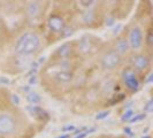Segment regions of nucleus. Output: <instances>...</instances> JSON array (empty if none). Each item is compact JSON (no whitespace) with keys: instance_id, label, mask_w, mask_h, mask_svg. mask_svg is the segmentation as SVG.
I'll return each mask as SVG.
<instances>
[{"instance_id":"b1692460","label":"nucleus","mask_w":153,"mask_h":138,"mask_svg":"<svg viewBox=\"0 0 153 138\" xmlns=\"http://www.w3.org/2000/svg\"><path fill=\"white\" fill-rule=\"evenodd\" d=\"M29 82H30V84L35 83V82H36V76H32V77H31V79L29 81Z\"/></svg>"},{"instance_id":"a878e982","label":"nucleus","mask_w":153,"mask_h":138,"mask_svg":"<svg viewBox=\"0 0 153 138\" xmlns=\"http://www.w3.org/2000/svg\"><path fill=\"white\" fill-rule=\"evenodd\" d=\"M0 35H1V23H0Z\"/></svg>"},{"instance_id":"0eeeda50","label":"nucleus","mask_w":153,"mask_h":138,"mask_svg":"<svg viewBox=\"0 0 153 138\" xmlns=\"http://www.w3.org/2000/svg\"><path fill=\"white\" fill-rule=\"evenodd\" d=\"M42 10H43V4L39 1H30V2H28L27 7H25L27 16L31 20H36V19L40 17Z\"/></svg>"},{"instance_id":"a211bd4d","label":"nucleus","mask_w":153,"mask_h":138,"mask_svg":"<svg viewBox=\"0 0 153 138\" xmlns=\"http://www.w3.org/2000/svg\"><path fill=\"white\" fill-rule=\"evenodd\" d=\"M91 131L92 130H86V131H84V132H82V135H77L75 138H85L89 134H90V132H91Z\"/></svg>"},{"instance_id":"aec40b11","label":"nucleus","mask_w":153,"mask_h":138,"mask_svg":"<svg viewBox=\"0 0 153 138\" xmlns=\"http://www.w3.org/2000/svg\"><path fill=\"white\" fill-rule=\"evenodd\" d=\"M75 129V125L74 124H71V125H67V127H65V128H62V131H71Z\"/></svg>"},{"instance_id":"6ab92c4d","label":"nucleus","mask_w":153,"mask_h":138,"mask_svg":"<svg viewBox=\"0 0 153 138\" xmlns=\"http://www.w3.org/2000/svg\"><path fill=\"white\" fill-rule=\"evenodd\" d=\"M9 78H7V77H0V83L1 84H9Z\"/></svg>"},{"instance_id":"4be33fe9","label":"nucleus","mask_w":153,"mask_h":138,"mask_svg":"<svg viewBox=\"0 0 153 138\" xmlns=\"http://www.w3.org/2000/svg\"><path fill=\"white\" fill-rule=\"evenodd\" d=\"M145 111H147V112H151V111H152V100H150V101L147 102V105H146V107H145Z\"/></svg>"},{"instance_id":"20e7f679","label":"nucleus","mask_w":153,"mask_h":138,"mask_svg":"<svg viewBox=\"0 0 153 138\" xmlns=\"http://www.w3.org/2000/svg\"><path fill=\"white\" fill-rule=\"evenodd\" d=\"M128 43L129 47L131 50H138L143 45V31L139 27H134L129 31V36H128Z\"/></svg>"},{"instance_id":"4468645a","label":"nucleus","mask_w":153,"mask_h":138,"mask_svg":"<svg viewBox=\"0 0 153 138\" xmlns=\"http://www.w3.org/2000/svg\"><path fill=\"white\" fill-rule=\"evenodd\" d=\"M134 116H135V113H134L131 109H129V111H127V112L124 113V115L122 116V121H130Z\"/></svg>"},{"instance_id":"5701e85b","label":"nucleus","mask_w":153,"mask_h":138,"mask_svg":"<svg viewBox=\"0 0 153 138\" xmlns=\"http://www.w3.org/2000/svg\"><path fill=\"white\" fill-rule=\"evenodd\" d=\"M96 1H81V4H84L85 7H90L92 4H94Z\"/></svg>"},{"instance_id":"393cba45","label":"nucleus","mask_w":153,"mask_h":138,"mask_svg":"<svg viewBox=\"0 0 153 138\" xmlns=\"http://www.w3.org/2000/svg\"><path fill=\"white\" fill-rule=\"evenodd\" d=\"M59 138H68V135H65V136H62V137H59Z\"/></svg>"},{"instance_id":"1a4fd4ad","label":"nucleus","mask_w":153,"mask_h":138,"mask_svg":"<svg viewBox=\"0 0 153 138\" xmlns=\"http://www.w3.org/2000/svg\"><path fill=\"white\" fill-rule=\"evenodd\" d=\"M48 28L54 32H62L66 28L65 20L59 15H52L48 19Z\"/></svg>"},{"instance_id":"ddd939ff","label":"nucleus","mask_w":153,"mask_h":138,"mask_svg":"<svg viewBox=\"0 0 153 138\" xmlns=\"http://www.w3.org/2000/svg\"><path fill=\"white\" fill-rule=\"evenodd\" d=\"M27 100L35 106V105H37V104H39L42 101V98H40V96H39L38 93H36V92H29L27 94Z\"/></svg>"},{"instance_id":"f257e3e1","label":"nucleus","mask_w":153,"mask_h":138,"mask_svg":"<svg viewBox=\"0 0 153 138\" xmlns=\"http://www.w3.org/2000/svg\"><path fill=\"white\" fill-rule=\"evenodd\" d=\"M40 46V38L39 36L33 31H27L22 33L15 43L14 52L19 56H29L35 52Z\"/></svg>"},{"instance_id":"412c9836","label":"nucleus","mask_w":153,"mask_h":138,"mask_svg":"<svg viewBox=\"0 0 153 138\" xmlns=\"http://www.w3.org/2000/svg\"><path fill=\"white\" fill-rule=\"evenodd\" d=\"M12 99H13V102H14L15 105H19V104H20V98H19L16 94H13V96H12Z\"/></svg>"},{"instance_id":"7ed1b4c3","label":"nucleus","mask_w":153,"mask_h":138,"mask_svg":"<svg viewBox=\"0 0 153 138\" xmlns=\"http://www.w3.org/2000/svg\"><path fill=\"white\" fill-rule=\"evenodd\" d=\"M17 122L10 113H0V136H9L16 130Z\"/></svg>"},{"instance_id":"dca6fc26","label":"nucleus","mask_w":153,"mask_h":138,"mask_svg":"<svg viewBox=\"0 0 153 138\" xmlns=\"http://www.w3.org/2000/svg\"><path fill=\"white\" fill-rule=\"evenodd\" d=\"M93 20V12H88V13H85L84 14V21L86 23H90Z\"/></svg>"},{"instance_id":"423d86ee","label":"nucleus","mask_w":153,"mask_h":138,"mask_svg":"<svg viewBox=\"0 0 153 138\" xmlns=\"http://www.w3.org/2000/svg\"><path fill=\"white\" fill-rule=\"evenodd\" d=\"M131 63H132V67L138 70V71H143L146 70L150 66V59L146 56L145 54L143 53H137L135 55H132L131 58Z\"/></svg>"},{"instance_id":"6e6552de","label":"nucleus","mask_w":153,"mask_h":138,"mask_svg":"<svg viewBox=\"0 0 153 138\" xmlns=\"http://www.w3.org/2000/svg\"><path fill=\"white\" fill-rule=\"evenodd\" d=\"M73 78L74 75L68 68H61L54 75V81L58 82L59 84H68L73 81Z\"/></svg>"},{"instance_id":"39448f33","label":"nucleus","mask_w":153,"mask_h":138,"mask_svg":"<svg viewBox=\"0 0 153 138\" xmlns=\"http://www.w3.org/2000/svg\"><path fill=\"white\" fill-rule=\"evenodd\" d=\"M122 79L124 85L127 86L128 90H130L131 92H135L138 90L139 88V82L138 78L135 74V71L132 69H126L122 74Z\"/></svg>"},{"instance_id":"f03ea898","label":"nucleus","mask_w":153,"mask_h":138,"mask_svg":"<svg viewBox=\"0 0 153 138\" xmlns=\"http://www.w3.org/2000/svg\"><path fill=\"white\" fill-rule=\"evenodd\" d=\"M122 62V56L115 50H108L100 59V65L104 70H113L117 68Z\"/></svg>"},{"instance_id":"bb28decb","label":"nucleus","mask_w":153,"mask_h":138,"mask_svg":"<svg viewBox=\"0 0 153 138\" xmlns=\"http://www.w3.org/2000/svg\"><path fill=\"white\" fill-rule=\"evenodd\" d=\"M144 138H150V137H149V136H145V137H144Z\"/></svg>"},{"instance_id":"f8f14e48","label":"nucleus","mask_w":153,"mask_h":138,"mask_svg":"<svg viewBox=\"0 0 153 138\" xmlns=\"http://www.w3.org/2000/svg\"><path fill=\"white\" fill-rule=\"evenodd\" d=\"M91 46H92L91 39L89 38L88 36H85V37H83V38L81 39V42L78 44V50H79L81 53L86 54L91 51Z\"/></svg>"},{"instance_id":"2eb2a0df","label":"nucleus","mask_w":153,"mask_h":138,"mask_svg":"<svg viewBox=\"0 0 153 138\" xmlns=\"http://www.w3.org/2000/svg\"><path fill=\"white\" fill-rule=\"evenodd\" d=\"M109 111H104V112H100L98 113V115L96 116V120H104V119H106L108 115H109Z\"/></svg>"},{"instance_id":"f3484780","label":"nucleus","mask_w":153,"mask_h":138,"mask_svg":"<svg viewBox=\"0 0 153 138\" xmlns=\"http://www.w3.org/2000/svg\"><path fill=\"white\" fill-rule=\"evenodd\" d=\"M144 117H145V114H138V116H134L129 122H136V121H139V120H142Z\"/></svg>"},{"instance_id":"9d476101","label":"nucleus","mask_w":153,"mask_h":138,"mask_svg":"<svg viewBox=\"0 0 153 138\" xmlns=\"http://www.w3.org/2000/svg\"><path fill=\"white\" fill-rule=\"evenodd\" d=\"M115 51L117 52V53L120 54L121 56L123 55H126V54L129 52V50H130V47H129V43H128V39L126 38V37H119V38L116 39V42H115Z\"/></svg>"},{"instance_id":"9b49d317","label":"nucleus","mask_w":153,"mask_h":138,"mask_svg":"<svg viewBox=\"0 0 153 138\" xmlns=\"http://www.w3.org/2000/svg\"><path fill=\"white\" fill-rule=\"evenodd\" d=\"M71 52H73V46H71V44L70 43H65V44H62L56 50L55 55L58 58H60V59H66V58H68L69 55L71 54Z\"/></svg>"}]
</instances>
